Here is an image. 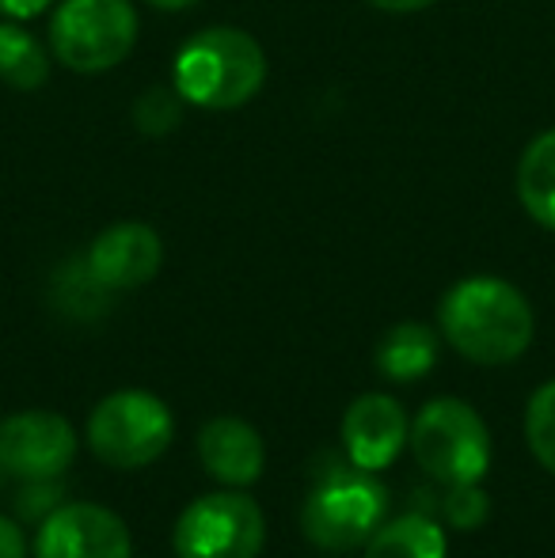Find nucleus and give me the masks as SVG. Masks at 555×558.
I'll return each instance as SVG.
<instances>
[{
  "mask_svg": "<svg viewBox=\"0 0 555 558\" xmlns=\"http://www.w3.org/2000/svg\"><path fill=\"white\" fill-rule=\"evenodd\" d=\"M46 4H53V0H0V15L4 20H35L38 12H46Z\"/></svg>",
  "mask_w": 555,
  "mask_h": 558,
  "instance_id": "obj_21",
  "label": "nucleus"
},
{
  "mask_svg": "<svg viewBox=\"0 0 555 558\" xmlns=\"http://www.w3.org/2000/svg\"><path fill=\"white\" fill-rule=\"evenodd\" d=\"M526 437L533 456L541 460V468H548L555 475V380L541 384L529 399L526 411Z\"/></svg>",
  "mask_w": 555,
  "mask_h": 558,
  "instance_id": "obj_17",
  "label": "nucleus"
},
{
  "mask_svg": "<svg viewBox=\"0 0 555 558\" xmlns=\"http://www.w3.org/2000/svg\"><path fill=\"white\" fill-rule=\"evenodd\" d=\"M0 478H4V463H0Z\"/></svg>",
  "mask_w": 555,
  "mask_h": 558,
  "instance_id": "obj_24",
  "label": "nucleus"
},
{
  "mask_svg": "<svg viewBox=\"0 0 555 558\" xmlns=\"http://www.w3.org/2000/svg\"><path fill=\"white\" fill-rule=\"evenodd\" d=\"M267 524L248 494L217 490L186 506L171 532L179 558H255Z\"/></svg>",
  "mask_w": 555,
  "mask_h": 558,
  "instance_id": "obj_7",
  "label": "nucleus"
},
{
  "mask_svg": "<svg viewBox=\"0 0 555 558\" xmlns=\"http://www.w3.org/2000/svg\"><path fill=\"white\" fill-rule=\"evenodd\" d=\"M183 96L171 88H148L141 92V99L134 104V125L145 137H164L179 125V114H183Z\"/></svg>",
  "mask_w": 555,
  "mask_h": 558,
  "instance_id": "obj_18",
  "label": "nucleus"
},
{
  "mask_svg": "<svg viewBox=\"0 0 555 558\" xmlns=\"http://www.w3.org/2000/svg\"><path fill=\"white\" fill-rule=\"evenodd\" d=\"M145 4H153V8H160V12H183V8H191V4H198V0H145Z\"/></svg>",
  "mask_w": 555,
  "mask_h": 558,
  "instance_id": "obj_23",
  "label": "nucleus"
},
{
  "mask_svg": "<svg viewBox=\"0 0 555 558\" xmlns=\"http://www.w3.org/2000/svg\"><path fill=\"white\" fill-rule=\"evenodd\" d=\"M388 490L365 468H331L316 478L301 509V529L319 551H354L385 524Z\"/></svg>",
  "mask_w": 555,
  "mask_h": 558,
  "instance_id": "obj_3",
  "label": "nucleus"
},
{
  "mask_svg": "<svg viewBox=\"0 0 555 558\" xmlns=\"http://www.w3.org/2000/svg\"><path fill=\"white\" fill-rule=\"evenodd\" d=\"M198 460L217 483L225 486H252L263 475V437L244 418H209L198 434Z\"/></svg>",
  "mask_w": 555,
  "mask_h": 558,
  "instance_id": "obj_12",
  "label": "nucleus"
},
{
  "mask_svg": "<svg viewBox=\"0 0 555 558\" xmlns=\"http://www.w3.org/2000/svg\"><path fill=\"white\" fill-rule=\"evenodd\" d=\"M76 434L53 411H20L0 422V463L8 475L43 483L73 463Z\"/></svg>",
  "mask_w": 555,
  "mask_h": 558,
  "instance_id": "obj_8",
  "label": "nucleus"
},
{
  "mask_svg": "<svg viewBox=\"0 0 555 558\" xmlns=\"http://www.w3.org/2000/svg\"><path fill=\"white\" fill-rule=\"evenodd\" d=\"M365 558H449V544L437 521L422 513H403L373 532L365 544Z\"/></svg>",
  "mask_w": 555,
  "mask_h": 558,
  "instance_id": "obj_15",
  "label": "nucleus"
},
{
  "mask_svg": "<svg viewBox=\"0 0 555 558\" xmlns=\"http://www.w3.org/2000/svg\"><path fill=\"white\" fill-rule=\"evenodd\" d=\"M176 92L186 107L237 111L267 84V53L240 27H206L176 53Z\"/></svg>",
  "mask_w": 555,
  "mask_h": 558,
  "instance_id": "obj_2",
  "label": "nucleus"
},
{
  "mask_svg": "<svg viewBox=\"0 0 555 558\" xmlns=\"http://www.w3.org/2000/svg\"><path fill=\"white\" fill-rule=\"evenodd\" d=\"M137 43L130 0H61L50 23L53 58L73 73H107Z\"/></svg>",
  "mask_w": 555,
  "mask_h": 558,
  "instance_id": "obj_5",
  "label": "nucleus"
},
{
  "mask_svg": "<svg viewBox=\"0 0 555 558\" xmlns=\"http://www.w3.org/2000/svg\"><path fill=\"white\" fill-rule=\"evenodd\" d=\"M171 437H176V418L168 403L156 399L153 391H114L88 418V448L96 452V460L122 471L148 468L153 460H160Z\"/></svg>",
  "mask_w": 555,
  "mask_h": 558,
  "instance_id": "obj_6",
  "label": "nucleus"
},
{
  "mask_svg": "<svg viewBox=\"0 0 555 558\" xmlns=\"http://www.w3.org/2000/svg\"><path fill=\"white\" fill-rule=\"evenodd\" d=\"M518 198L541 228L555 232V130L529 141L518 160Z\"/></svg>",
  "mask_w": 555,
  "mask_h": 558,
  "instance_id": "obj_13",
  "label": "nucleus"
},
{
  "mask_svg": "<svg viewBox=\"0 0 555 558\" xmlns=\"http://www.w3.org/2000/svg\"><path fill=\"white\" fill-rule=\"evenodd\" d=\"M491 513V498L480 490V483H460L449 486V498H445V517H449L457 529H480Z\"/></svg>",
  "mask_w": 555,
  "mask_h": 558,
  "instance_id": "obj_19",
  "label": "nucleus"
},
{
  "mask_svg": "<svg viewBox=\"0 0 555 558\" xmlns=\"http://www.w3.org/2000/svg\"><path fill=\"white\" fill-rule=\"evenodd\" d=\"M434 365H437V335L426 324H415V319L396 324L377 345L381 376H388L396 384L422 380Z\"/></svg>",
  "mask_w": 555,
  "mask_h": 558,
  "instance_id": "obj_14",
  "label": "nucleus"
},
{
  "mask_svg": "<svg viewBox=\"0 0 555 558\" xmlns=\"http://www.w3.org/2000/svg\"><path fill=\"white\" fill-rule=\"evenodd\" d=\"M442 335L475 365H510L533 342V308L503 278H464L442 296Z\"/></svg>",
  "mask_w": 555,
  "mask_h": 558,
  "instance_id": "obj_1",
  "label": "nucleus"
},
{
  "mask_svg": "<svg viewBox=\"0 0 555 558\" xmlns=\"http://www.w3.org/2000/svg\"><path fill=\"white\" fill-rule=\"evenodd\" d=\"M0 81L15 92H35L50 81V53L15 20L0 23Z\"/></svg>",
  "mask_w": 555,
  "mask_h": 558,
  "instance_id": "obj_16",
  "label": "nucleus"
},
{
  "mask_svg": "<svg viewBox=\"0 0 555 558\" xmlns=\"http://www.w3.org/2000/svg\"><path fill=\"white\" fill-rule=\"evenodd\" d=\"M411 448L419 468L445 486L480 483L491 468V434L464 399H430L415 414Z\"/></svg>",
  "mask_w": 555,
  "mask_h": 558,
  "instance_id": "obj_4",
  "label": "nucleus"
},
{
  "mask_svg": "<svg viewBox=\"0 0 555 558\" xmlns=\"http://www.w3.org/2000/svg\"><path fill=\"white\" fill-rule=\"evenodd\" d=\"M35 558H134V539L119 513L92 501H73L43 521Z\"/></svg>",
  "mask_w": 555,
  "mask_h": 558,
  "instance_id": "obj_9",
  "label": "nucleus"
},
{
  "mask_svg": "<svg viewBox=\"0 0 555 558\" xmlns=\"http://www.w3.org/2000/svg\"><path fill=\"white\" fill-rule=\"evenodd\" d=\"M403 445H408V414H403L400 399L385 396V391H370L347 407L342 448H347L354 468L385 471Z\"/></svg>",
  "mask_w": 555,
  "mask_h": 558,
  "instance_id": "obj_11",
  "label": "nucleus"
},
{
  "mask_svg": "<svg viewBox=\"0 0 555 558\" xmlns=\"http://www.w3.org/2000/svg\"><path fill=\"white\" fill-rule=\"evenodd\" d=\"M0 558H27V536L8 517H0Z\"/></svg>",
  "mask_w": 555,
  "mask_h": 558,
  "instance_id": "obj_20",
  "label": "nucleus"
},
{
  "mask_svg": "<svg viewBox=\"0 0 555 558\" xmlns=\"http://www.w3.org/2000/svg\"><path fill=\"white\" fill-rule=\"evenodd\" d=\"M365 4L381 8V12H400V15H408V12H422V8H430L434 0H365Z\"/></svg>",
  "mask_w": 555,
  "mask_h": 558,
  "instance_id": "obj_22",
  "label": "nucleus"
},
{
  "mask_svg": "<svg viewBox=\"0 0 555 558\" xmlns=\"http://www.w3.org/2000/svg\"><path fill=\"white\" fill-rule=\"evenodd\" d=\"M88 270L107 293H122V289H141L145 281L156 278L164 263V243L156 228L141 221H119L92 240L88 255H84Z\"/></svg>",
  "mask_w": 555,
  "mask_h": 558,
  "instance_id": "obj_10",
  "label": "nucleus"
}]
</instances>
